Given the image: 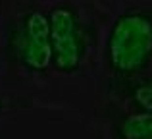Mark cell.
Wrapping results in <instances>:
<instances>
[{"label":"cell","mask_w":152,"mask_h":139,"mask_svg":"<svg viewBox=\"0 0 152 139\" xmlns=\"http://www.w3.org/2000/svg\"><path fill=\"white\" fill-rule=\"evenodd\" d=\"M2 83L33 97L45 108H58L52 91L48 0H0Z\"/></svg>","instance_id":"6da1fadb"},{"label":"cell","mask_w":152,"mask_h":139,"mask_svg":"<svg viewBox=\"0 0 152 139\" xmlns=\"http://www.w3.org/2000/svg\"><path fill=\"white\" fill-rule=\"evenodd\" d=\"M119 0H48L54 91L58 85H93L108 21Z\"/></svg>","instance_id":"7a4b0ae2"},{"label":"cell","mask_w":152,"mask_h":139,"mask_svg":"<svg viewBox=\"0 0 152 139\" xmlns=\"http://www.w3.org/2000/svg\"><path fill=\"white\" fill-rule=\"evenodd\" d=\"M150 68L152 0H119L104 33L94 95L119 89Z\"/></svg>","instance_id":"3957f363"},{"label":"cell","mask_w":152,"mask_h":139,"mask_svg":"<svg viewBox=\"0 0 152 139\" xmlns=\"http://www.w3.org/2000/svg\"><path fill=\"white\" fill-rule=\"evenodd\" d=\"M91 116L96 139H152V112L121 108L94 97Z\"/></svg>","instance_id":"277c9868"},{"label":"cell","mask_w":152,"mask_h":139,"mask_svg":"<svg viewBox=\"0 0 152 139\" xmlns=\"http://www.w3.org/2000/svg\"><path fill=\"white\" fill-rule=\"evenodd\" d=\"M94 97L106 99V101L114 102L121 108L152 112V68L127 85L119 87L115 91H110V93H96Z\"/></svg>","instance_id":"5b68a950"},{"label":"cell","mask_w":152,"mask_h":139,"mask_svg":"<svg viewBox=\"0 0 152 139\" xmlns=\"http://www.w3.org/2000/svg\"><path fill=\"white\" fill-rule=\"evenodd\" d=\"M35 108H45V106L37 99L15 93V91H10L0 85V126L4 122L12 120V118L19 116V114L29 112V110H35Z\"/></svg>","instance_id":"8992f818"},{"label":"cell","mask_w":152,"mask_h":139,"mask_svg":"<svg viewBox=\"0 0 152 139\" xmlns=\"http://www.w3.org/2000/svg\"><path fill=\"white\" fill-rule=\"evenodd\" d=\"M0 85L4 87V83H2V43H0Z\"/></svg>","instance_id":"52a82bcc"}]
</instances>
